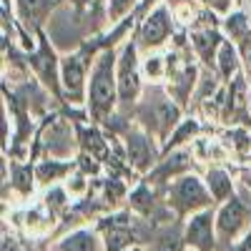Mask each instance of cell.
Masks as SVG:
<instances>
[{"mask_svg":"<svg viewBox=\"0 0 251 251\" xmlns=\"http://www.w3.org/2000/svg\"><path fill=\"white\" fill-rule=\"evenodd\" d=\"M228 251H251V228H249V231H246L231 249H228Z\"/></svg>","mask_w":251,"mask_h":251,"instance_id":"cell-29","label":"cell"},{"mask_svg":"<svg viewBox=\"0 0 251 251\" xmlns=\"http://www.w3.org/2000/svg\"><path fill=\"white\" fill-rule=\"evenodd\" d=\"M33 166H35L38 186L50 188V186H58L60 181H66L78 169V161H71V158H43V161H38Z\"/></svg>","mask_w":251,"mask_h":251,"instance_id":"cell-13","label":"cell"},{"mask_svg":"<svg viewBox=\"0 0 251 251\" xmlns=\"http://www.w3.org/2000/svg\"><path fill=\"white\" fill-rule=\"evenodd\" d=\"M66 191L71 194V199H80V196H86L88 191V174H83L80 169H75L68 178H66Z\"/></svg>","mask_w":251,"mask_h":251,"instance_id":"cell-27","label":"cell"},{"mask_svg":"<svg viewBox=\"0 0 251 251\" xmlns=\"http://www.w3.org/2000/svg\"><path fill=\"white\" fill-rule=\"evenodd\" d=\"M126 251H149L146 246H141V244H136V246H131V249H126Z\"/></svg>","mask_w":251,"mask_h":251,"instance_id":"cell-30","label":"cell"},{"mask_svg":"<svg viewBox=\"0 0 251 251\" xmlns=\"http://www.w3.org/2000/svg\"><path fill=\"white\" fill-rule=\"evenodd\" d=\"M203 181L208 186V194H211L214 203H224L231 196H236V183H234V176L228 174L221 166H208L206 174H203Z\"/></svg>","mask_w":251,"mask_h":251,"instance_id":"cell-16","label":"cell"},{"mask_svg":"<svg viewBox=\"0 0 251 251\" xmlns=\"http://www.w3.org/2000/svg\"><path fill=\"white\" fill-rule=\"evenodd\" d=\"M183 249H186L183 224L178 228H163L161 234H156V239L149 246V251H183Z\"/></svg>","mask_w":251,"mask_h":251,"instance_id":"cell-20","label":"cell"},{"mask_svg":"<svg viewBox=\"0 0 251 251\" xmlns=\"http://www.w3.org/2000/svg\"><path fill=\"white\" fill-rule=\"evenodd\" d=\"M13 5H15V15L20 20V25L30 33H38L43 28L46 18L58 5V0H15Z\"/></svg>","mask_w":251,"mask_h":251,"instance_id":"cell-12","label":"cell"},{"mask_svg":"<svg viewBox=\"0 0 251 251\" xmlns=\"http://www.w3.org/2000/svg\"><path fill=\"white\" fill-rule=\"evenodd\" d=\"M174 20L176 15L169 3H158L156 8H151L138 28V48L146 53H156L158 48H163L174 35Z\"/></svg>","mask_w":251,"mask_h":251,"instance_id":"cell-8","label":"cell"},{"mask_svg":"<svg viewBox=\"0 0 251 251\" xmlns=\"http://www.w3.org/2000/svg\"><path fill=\"white\" fill-rule=\"evenodd\" d=\"M138 5H141V0H108V3H106V18H108L111 28L118 25L121 20L131 18V13Z\"/></svg>","mask_w":251,"mask_h":251,"instance_id":"cell-25","label":"cell"},{"mask_svg":"<svg viewBox=\"0 0 251 251\" xmlns=\"http://www.w3.org/2000/svg\"><path fill=\"white\" fill-rule=\"evenodd\" d=\"M116 66H118V53H116L113 48H103V50L96 55L93 66H91L86 108H88V116H91L96 123L106 121V118L116 111V106L121 103Z\"/></svg>","mask_w":251,"mask_h":251,"instance_id":"cell-1","label":"cell"},{"mask_svg":"<svg viewBox=\"0 0 251 251\" xmlns=\"http://www.w3.org/2000/svg\"><path fill=\"white\" fill-rule=\"evenodd\" d=\"M138 40H126L123 48L118 50V66H116V75H118V96L123 106L136 103L143 93V71L138 63Z\"/></svg>","mask_w":251,"mask_h":251,"instance_id":"cell-5","label":"cell"},{"mask_svg":"<svg viewBox=\"0 0 251 251\" xmlns=\"http://www.w3.org/2000/svg\"><path fill=\"white\" fill-rule=\"evenodd\" d=\"M199 133H201V123H199L196 118H183V121L176 126V131L169 136V141L163 143L161 156H163V153H171V151H176V149H183V146H186L188 141H194Z\"/></svg>","mask_w":251,"mask_h":251,"instance_id":"cell-18","label":"cell"},{"mask_svg":"<svg viewBox=\"0 0 251 251\" xmlns=\"http://www.w3.org/2000/svg\"><path fill=\"white\" fill-rule=\"evenodd\" d=\"M183 106L176 103L169 93H163L158 88L146 91V98L138 106V121L149 133H153L158 141H169V136L176 131V126L183 121L181 118Z\"/></svg>","mask_w":251,"mask_h":251,"instance_id":"cell-2","label":"cell"},{"mask_svg":"<svg viewBox=\"0 0 251 251\" xmlns=\"http://www.w3.org/2000/svg\"><path fill=\"white\" fill-rule=\"evenodd\" d=\"M201 3H203L208 10H214L216 15H228V13H231L234 0H201Z\"/></svg>","mask_w":251,"mask_h":251,"instance_id":"cell-28","label":"cell"},{"mask_svg":"<svg viewBox=\"0 0 251 251\" xmlns=\"http://www.w3.org/2000/svg\"><path fill=\"white\" fill-rule=\"evenodd\" d=\"M183 251H196V249H191V246H186V249H183Z\"/></svg>","mask_w":251,"mask_h":251,"instance_id":"cell-31","label":"cell"},{"mask_svg":"<svg viewBox=\"0 0 251 251\" xmlns=\"http://www.w3.org/2000/svg\"><path fill=\"white\" fill-rule=\"evenodd\" d=\"M251 228V206L239 196L216 206V234H219V251H228L246 231Z\"/></svg>","mask_w":251,"mask_h":251,"instance_id":"cell-4","label":"cell"},{"mask_svg":"<svg viewBox=\"0 0 251 251\" xmlns=\"http://www.w3.org/2000/svg\"><path fill=\"white\" fill-rule=\"evenodd\" d=\"M141 71L149 83H161L163 78H169V58H163L158 53H149L141 63Z\"/></svg>","mask_w":251,"mask_h":251,"instance_id":"cell-22","label":"cell"},{"mask_svg":"<svg viewBox=\"0 0 251 251\" xmlns=\"http://www.w3.org/2000/svg\"><path fill=\"white\" fill-rule=\"evenodd\" d=\"M156 136L149 133L143 126H133L126 133V153H128L131 169L138 174H151L153 166L158 163V151H156Z\"/></svg>","mask_w":251,"mask_h":251,"instance_id":"cell-10","label":"cell"},{"mask_svg":"<svg viewBox=\"0 0 251 251\" xmlns=\"http://www.w3.org/2000/svg\"><path fill=\"white\" fill-rule=\"evenodd\" d=\"M221 28H224L226 38H231V40H241V38H246V33H249L251 23H249L246 13H228V15L221 20Z\"/></svg>","mask_w":251,"mask_h":251,"instance_id":"cell-24","label":"cell"},{"mask_svg":"<svg viewBox=\"0 0 251 251\" xmlns=\"http://www.w3.org/2000/svg\"><path fill=\"white\" fill-rule=\"evenodd\" d=\"M53 251H106V244H103V236L98 234V228L80 226L63 236L53 246Z\"/></svg>","mask_w":251,"mask_h":251,"instance_id":"cell-15","label":"cell"},{"mask_svg":"<svg viewBox=\"0 0 251 251\" xmlns=\"http://www.w3.org/2000/svg\"><path fill=\"white\" fill-rule=\"evenodd\" d=\"M71 194L66 191V186H50L48 191H46V196H43V206L48 208V211L53 214V216H58V214H63V211H68V206H71Z\"/></svg>","mask_w":251,"mask_h":251,"instance_id":"cell-23","label":"cell"},{"mask_svg":"<svg viewBox=\"0 0 251 251\" xmlns=\"http://www.w3.org/2000/svg\"><path fill=\"white\" fill-rule=\"evenodd\" d=\"M183 224V241L196 251H219V234H216V206L196 211Z\"/></svg>","mask_w":251,"mask_h":251,"instance_id":"cell-9","label":"cell"},{"mask_svg":"<svg viewBox=\"0 0 251 251\" xmlns=\"http://www.w3.org/2000/svg\"><path fill=\"white\" fill-rule=\"evenodd\" d=\"M98 234L103 236V244H106V251H126L136 246V231L128 214H113L100 219V224L96 226Z\"/></svg>","mask_w":251,"mask_h":251,"instance_id":"cell-11","label":"cell"},{"mask_svg":"<svg viewBox=\"0 0 251 251\" xmlns=\"http://www.w3.org/2000/svg\"><path fill=\"white\" fill-rule=\"evenodd\" d=\"M166 206L174 211L176 219H188L196 211H203V208H214V199L208 194V186L203 181V176L199 174H183L178 178H174L166 188Z\"/></svg>","mask_w":251,"mask_h":251,"instance_id":"cell-3","label":"cell"},{"mask_svg":"<svg viewBox=\"0 0 251 251\" xmlns=\"http://www.w3.org/2000/svg\"><path fill=\"white\" fill-rule=\"evenodd\" d=\"M38 48L28 53V63L33 73L38 75V80L43 83V88L48 93H53L55 98H63V88H60V55L53 50L50 40L46 38L43 28L38 33Z\"/></svg>","mask_w":251,"mask_h":251,"instance_id":"cell-7","label":"cell"},{"mask_svg":"<svg viewBox=\"0 0 251 251\" xmlns=\"http://www.w3.org/2000/svg\"><path fill=\"white\" fill-rule=\"evenodd\" d=\"M88 68H91V60L86 50L60 55V88H63V98L71 106L86 103L88 98Z\"/></svg>","mask_w":251,"mask_h":251,"instance_id":"cell-6","label":"cell"},{"mask_svg":"<svg viewBox=\"0 0 251 251\" xmlns=\"http://www.w3.org/2000/svg\"><path fill=\"white\" fill-rule=\"evenodd\" d=\"M224 40L226 38L219 33V28H196L191 33V48L203 66L211 68V66H216V55H219V48Z\"/></svg>","mask_w":251,"mask_h":251,"instance_id":"cell-14","label":"cell"},{"mask_svg":"<svg viewBox=\"0 0 251 251\" xmlns=\"http://www.w3.org/2000/svg\"><path fill=\"white\" fill-rule=\"evenodd\" d=\"M214 68H216L219 78L226 80V83H231L239 75V71H241V55H239V50H236V46L231 43V40H224V43H221Z\"/></svg>","mask_w":251,"mask_h":251,"instance_id":"cell-17","label":"cell"},{"mask_svg":"<svg viewBox=\"0 0 251 251\" xmlns=\"http://www.w3.org/2000/svg\"><path fill=\"white\" fill-rule=\"evenodd\" d=\"M0 251H35L33 249V239L28 234H3V244Z\"/></svg>","mask_w":251,"mask_h":251,"instance_id":"cell-26","label":"cell"},{"mask_svg":"<svg viewBox=\"0 0 251 251\" xmlns=\"http://www.w3.org/2000/svg\"><path fill=\"white\" fill-rule=\"evenodd\" d=\"M153 199H156V194H153L151 183L143 181V183H138L133 191H131L128 203H131V208H133L138 216H149V214L153 211Z\"/></svg>","mask_w":251,"mask_h":251,"instance_id":"cell-21","label":"cell"},{"mask_svg":"<svg viewBox=\"0 0 251 251\" xmlns=\"http://www.w3.org/2000/svg\"><path fill=\"white\" fill-rule=\"evenodd\" d=\"M10 186L15 188L20 196H30L35 191V186H38V181H35V166H30V163H15L13 166V181H10Z\"/></svg>","mask_w":251,"mask_h":251,"instance_id":"cell-19","label":"cell"}]
</instances>
